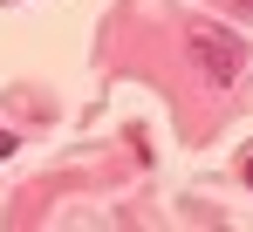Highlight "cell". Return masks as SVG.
<instances>
[{
    "label": "cell",
    "instance_id": "obj_1",
    "mask_svg": "<svg viewBox=\"0 0 253 232\" xmlns=\"http://www.w3.org/2000/svg\"><path fill=\"white\" fill-rule=\"evenodd\" d=\"M192 55L206 62V76L212 82H233L240 69H247V48H240V35H226V28H192Z\"/></svg>",
    "mask_w": 253,
    "mask_h": 232
},
{
    "label": "cell",
    "instance_id": "obj_2",
    "mask_svg": "<svg viewBox=\"0 0 253 232\" xmlns=\"http://www.w3.org/2000/svg\"><path fill=\"white\" fill-rule=\"evenodd\" d=\"M7 151H14V137H0V157H7Z\"/></svg>",
    "mask_w": 253,
    "mask_h": 232
},
{
    "label": "cell",
    "instance_id": "obj_3",
    "mask_svg": "<svg viewBox=\"0 0 253 232\" xmlns=\"http://www.w3.org/2000/svg\"><path fill=\"white\" fill-rule=\"evenodd\" d=\"M247 185H253V157H247Z\"/></svg>",
    "mask_w": 253,
    "mask_h": 232
}]
</instances>
